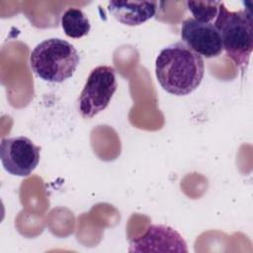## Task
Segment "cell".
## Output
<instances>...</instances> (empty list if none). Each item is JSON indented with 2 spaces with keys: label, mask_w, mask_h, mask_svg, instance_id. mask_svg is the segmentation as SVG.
<instances>
[{
  "label": "cell",
  "mask_w": 253,
  "mask_h": 253,
  "mask_svg": "<svg viewBox=\"0 0 253 253\" xmlns=\"http://www.w3.org/2000/svg\"><path fill=\"white\" fill-rule=\"evenodd\" d=\"M205 74L203 57L182 41L162 48L155 60V75L160 86L175 96L195 91Z\"/></svg>",
  "instance_id": "6da1fadb"
},
{
  "label": "cell",
  "mask_w": 253,
  "mask_h": 253,
  "mask_svg": "<svg viewBox=\"0 0 253 253\" xmlns=\"http://www.w3.org/2000/svg\"><path fill=\"white\" fill-rule=\"evenodd\" d=\"M109 12L117 21L126 26H138L153 18L157 10L156 1H110Z\"/></svg>",
  "instance_id": "ba28073f"
},
{
  "label": "cell",
  "mask_w": 253,
  "mask_h": 253,
  "mask_svg": "<svg viewBox=\"0 0 253 253\" xmlns=\"http://www.w3.org/2000/svg\"><path fill=\"white\" fill-rule=\"evenodd\" d=\"M129 252H188L185 239L165 224H151L144 234L130 240Z\"/></svg>",
  "instance_id": "52a82bcc"
},
{
  "label": "cell",
  "mask_w": 253,
  "mask_h": 253,
  "mask_svg": "<svg viewBox=\"0 0 253 253\" xmlns=\"http://www.w3.org/2000/svg\"><path fill=\"white\" fill-rule=\"evenodd\" d=\"M80 61L77 49L69 42L50 38L38 43L30 54V65L41 79L61 83L70 78Z\"/></svg>",
  "instance_id": "7a4b0ae2"
},
{
  "label": "cell",
  "mask_w": 253,
  "mask_h": 253,
  "mask_svg": "<svg viewBox=\"0 0 253 253\" xmlns=\"http://www.w3.org/2000/svg\"><path fill=\"white\" fill-rule=\"evenodd\" d=\"M41 147L24 135L2 138L0 158L4 169L14 175L27 177L40 162Z\"/></svg>",
  "instance_id": "5b68a950"
},
{
  "label": "cell",
  "mask_w": 253,
  "mask_h": 253,
  "mask_svg": "<svg viewBox=\"0 0 253 253\" xmlns=\"http://www.w3.org/2000/svg\"><path fill=\"white\" fill-rule=\"evenodd\" d=\"M188 10L193 14V18L201 22L211 23L218 13L220 2L218 1H187Z\"/></svg>",
  "instance_id": "30bf717a"
},
{
  "label": "cell",
  "mask_w": 253,
  "mask_h": 253,
  "mask_svg": "<svg viewBox=\"0 0 253 253\" xmlns=\"http://www.w3.org/2000/svg\"><path fill=\"white\" fill-rule=\"evenodd\" d=\"M181 39L202 57H216L223 51L220 34L212 22H201L193 17L185 19L181 26Z\"/></svg>",
  "instance_id": "8992f818"
},
{
  "label": "cell",
  "mask_w": 253,
  "mask_h": 253,
  "mask_svg": "<svg viewBox=\"0 0 253 253\" xmlns=\"http://www.w3.org/2000/svg\"><path fill=\"white\" fill-rule=\"evenodd\" d=\"M61 27L64 34L72 39H80L90 32L91 25L85 13L78 8H68L61 16Z\"/></svg>",
  "instance_id": "9c48e42d"
},
{
  "label": "cell",
  "mask_w": 253,
  "mask_h": 253,
  "mask_svg": "<svg viewBox=\"0 0 253 253\" xmlns=\"http://www.w3.org/2000/svg\"><path fill=\"white\" fill-rule=\"evenodd\" d=\"M226 55L242 70L246 69L253 50V17L249 10L229 11L220 2L213 21Z\"/></svg>",
  "instance_id": "3957f363"
},
{
  "label": "cell",
  "mask_w": 253,
  "mask_h": 253,
  "mask_svg": "<svg viewBox=\"0 0 253 253\" xmlns=\"http://www.w3.org/2000/svg\"><path fill=\"white\" fill-rule=\"evenodd\" d=\"M118 87L116 71L108 65L95 67L89 74L78 98L81 116L90 119L104 111Z\"/></svg>",
  "instance_id": "277c9868"
}]
</instances>
